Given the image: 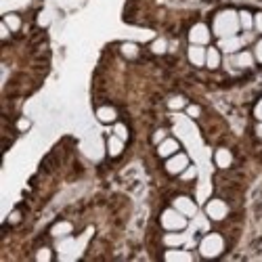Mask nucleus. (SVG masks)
Listing matches in <instances>:
<instances>
[{"label":"nucleus","instance_id":"nucleus-1","mask_svg":"<svg viewBox=\"0 0 262 262\" xmlns=\"http://www.w3.org/2000/svg\"><path fill=\"white\" fill-rule=\"evenodd\" d=\"M239 28H242L239 26V15L235 11H223V13H218L216 19H214V34L218 38L235 36Z\"/></svg>","mask_w":262,"mask_h":262},{"label":"nucleus","instance_id":"nucleus-5","mask_svg":"<svg viewBox=\"0 0 262 262\" xmlns=\"http://www.w3.org/2000/svg\"><path fill=\"white\" fill-rule=\"evenodd\" d=\"M206 212H208V216L212 218V221H223V218L229 214V208H227V204L221 202V200H212V202L206 206Z\"/></svg>","mask_w":262,"mask_h":262},{"label":"nucleus","instance_id":"nucleus-13","mask_svg":"<svg viewBox=\"0 0 262 262\" xmlns=\"http://www.w3.org/2000/svg\"><path fill=\"white\" fill-rule=\"evenodd\" d=\"M166 260L168 262H191L193 256L189 252H181V250H170L166 252Z\"/></svg>","mask_w":262,"mask_h":262},{"label":"nucleus","instance_id":"nucleus-21","mask_svg":"<svg viewBox=\"0 0 262 262\" xmlns=\"http://www.w3.org/2000/svg\"><path fill=\"white\" fill-rule=\"evenodd\" d=\"M122 53L128 59H135L139 55V49H137V45H133V42H126V45H122Z\"/></svg>","mask_w":262,"mask_h":262},{"label":"nucleus","instance_id":"nucleus-28","mask_svg":"<svg viewBox=\"0 0 262 262\" xmlns=\"http://www.w3.org/2000/svg\"><path fill=\"white\" fill-rule=\"evenodd\" d=\"M187 114H189L191 118H198V116H200V107H198V105H191V107H187Z\"/></svg>","mask_w":262,"mask_h":262},{"label":"nucleus","instance_id":"nucleus-29","mask_svg":"<svg viewBox=\"0 0 262 262\" xmlns=\"http://www.w3.org/2000/svg\"><path fill=\"white\" fill-rule=\"evenodd\" d=\"M254 28H256L258 32H262V13H258V15L254 17Z\"/></svg>","mask_w":262,"mask_h":262},{"label":"nucleus","instance_id":"nucleus-35","mask_svg":"<svg viewBox=\"0 0 262 262\" xmlns=\"http://www.w3.org/2000/svg\"><path fill=\"white\" fill-rule=\"evenodd\" d=\"M162 139H164V133H162V130H160V133L156 135V141H158V143H162Z\"/></svg>","mask_w":262,"mask_h":262},{"label":"nucleus","instance_id":"nucleus-15","mask_svg":"<svg viewBox=\"0 0 262 262\" xmlns=\"http://www.w3.org/2000/svg\"><path fill=\"white\" fill-rule=\"evenodd\" d=\"M231 61H233L235 68H250V65L254 63V59H252L250 53H239V55H235Z\"/></svg>","mask_w":262,"mask_h":262},{"label":"nucleus","instance_id":"nucleus-11","mask_svg":"<svg viewBox=\"0 0 262 262\" xmlns=\"http://www.w3.org/2000/svg\"><path fill=\"white\" fill-rule=\"evenodd\" d=\"M206 49L202 47V45H193L191 49H189V61L193 63V65H204L206 63Z\"/></svg>","mask_w":262,"mask_h":262},{"label":"nucleus","instance_id":"nucleus-23","mask_svg":"<svg viewBox=\"0 0 262 262\" xmlns=\"http://www.w3.org/2000/svg\"><path fill=\"white\" fill-rule=\"evenodd\" d=\"M166 49H168V45H166V40H162V38L151 45V51H154V53H166Z\"/></svg>","mask_w":262,"mask_h":262},{"label":"nucleus","instance_id":"nucleus-3","mask_svg":"<svg viewBox=\"0 0 262 262\" xmlns=\"http://www.w3.org/2000/svg\"><path fill=\"white\" fill-rule=\"evenodd\" d=\"M223 250H225V242H223V237L216 235V233L206 235L202 239V244H200V252H202L204 258H214V256L221 254Z\"/></svg>","mask_w":262,"mask_h":262},{"label":"nucleus","instance_id":"nucleus-31","mask_svg":"<svg viewBox=\"0 0 262 262\" xmlns=\"http://www.w3.org/2000/svg\"><path fill=\"white\" fill-rule=\"evenodd\" d=\"M256 59L262 63V40H260L258 45H256Z\"/></svg>","mask_w":262,"mask_h":262},{"label":"nucleus","instance_id":"nucleus-18","mask_svg":"<svg viewBox=\"0 0 262 262\" xmlns=\"http://www.w3.org/2000/svg\"><path fill=\"white\" fill-rule=\"evenodd\" d=\"M122 149H124V139H120L118 135L109 139V154L118 156V154H122Z\"/></svg>","mask_w":262,"mask_h":262},{"label":"nucleus","instance_id":"nucleus-9","mask_svg":"<svg viewBox=\"0 0 262 262\" xmlns=\"http://www.w3.org/2000/svg\"><path fill=\"white\" fill-rule=\"evenodd\" d=\"M218 47H221V51H225V53H235V51H239V49L244 47V38H237V36L221 38Z\"/></svg>","mask_w":262,"mask_h":262},{"label":"nucleus","instance_id":"nucleus-2","mask_svg":"<svg viewBox=\"0 0 262 262\" xmlns=\"http://www.w3.org/2000/svg\"><path fill=\"white\" fill-rule=\"evenodd\" d=\"M91 235H93V229L86 231V235H82L78 242H74V239H63V242H59V244H57V250L61 252V258L65 260V258H76V256H80V252L84 250L86 239H89Z\"/></svg>","mask_w":262,"mask_h":262},{"label":"nucleus","instance_id":"nucleus-22","mask_svg":"<svg viewBox=\"0 0 262 262\" xmlns=\"http://www.w3.org/2000/svg\"><path fill=\"white\" fill-rule=\"evenodd\" d=\"M5 24H7L11 30H15V32H17V30L21 28V19H19L17 15H7V17H5Z\"/></svg>","mask_w":262,"mask_h":262},{"label":"nucleus","instance_id":"nucleus-7","mask_svg":"<svg viewBox=\"0 0 262 262\" xmlns=\"http://www.w3.org/2000/svg\"><path fill=\"white\" fill-rule=\"evenodd\" d=\"M187 166H189V158L183 156V154L174 156V158H170V160L166 162V170H168L170 174H179V172H183Z\"/></svg>","mask_w":262,"mask_h":262},{"label":"nucleus","instance_id":"nucleus-6","mask_svg":"<svg viewBox=\"0 0 262 262\" xmlns=\"http://www.w3.org/2000/svg\"><path fill=\"white\" fill-rule=\"evenodd\" d=\"M189 40L193 42V45H208V40H210V32L204 24H198V26H193L191 34H189Z\"/></svg>","mask_w":262,"mask_h":262},{"label":"nucleus","instance_id":"nucleus-33","mask_svg":"<svg viewBox=\"0 0 262 262\" xmlns=\"http://www.w3.org/2000/svg\"><path fill=\"white\" fill-rule=\"evenodd\" d=\"M256 118H258V120L262 122V101H260V103L256 105Z\"/></svg>","mask_w":262,"mask_h":262},{"label":"nucleus","instance_id":"nucleus-17","mask_svg":"<svg viewBox=\"0 0 262 262\" xmlns=\"http://www.w3.org/2000/svg\"><path fill=\"white\" fill-rule=\"evenodd\" d=\"M97 118L101 122H114L116 120V109L114 107H101L97 112Z\"/></svg>","mask_w":262,"mask_h":262},{"label":"nucleus","instance_id":"nucleus-8","mask_svg":"<svg viewBox=\"0 0 262 262\" xmlns=\"http://www.w3.org/2000/svg\"><path fill=\"white\" fill-rule=\"evenodd\" d=\"M164 244L170 246V248H177V246H183V244H189V248L193 246L189 233H168L166 239H164Z\"/></svg>","mask_w":262,"mask_h":262},{"label":"nucleus","instance_id":"nucleus-16","mask_svg":"<svg viewBox=\"0 0 262 262\" xmlns=\"http://www.w3.org/2000/svg\"><path fill=\"white\" fill-rule=\"evenodd\" d=\"M206 65H208L210 70H216L218 65H221V55H218L216 49H210V51L206 53Z\"/></svg>","mask_w":262,"mask_h":262},{"label":"nucleus","instance_id":"nucleus-20","mask_svg":"<svg viewBox=\"0 0 262 262\" xmlns=\"http://www.w3.org/2000/svg\"><path fill=\"white\" fill-rule=\"evenodd\" d=\"M72 233V225L70 223H59L53 227V235L55 237H63V235H70Z\"/></svg>","mask_w":262,"mask_h":262},{"label":"nucleus","instance_id":"nucleus-25","mask_svg":"<svg viewBox=\"0 0 262 262\" xmlns=\"http://www.w3.org/2000/svg\"><path fill=\"white\" fill-rule=\"evenodd\" d=\"M36 258H38L40 262H47V260H51V250H40V252L36 254Z\"/></svg>","mask_w":262,"mask_h":262},{"label":"nucleus","instance_id":"nucleus-12","mask_svg":"<svg viewBox=\"0 0 262 262\" xmlns=\"http://www.w3.org/2000/svg\"><path fill=\"white\" fill-rule=\"evenodd\" d=\"M177 149H179V143L174 141V139H166V141H162L160 143V156L162 158H170L172 154H177Z\"/></svg>","mask_w":262,"mask_h":262},{"label":"nucleus","instance_id":"nucleus-26","mask_svg":"<svg viewBox=\"0 0 262 262\" xmlns=\"http://www.w3.org/2000/svg\"><path fill=\"white\" fill-rule=\"evenodd\" d=\"M193 177H195V168H193V166H191V168L187 166V168L183 170V179H185V181H191Z\"/></svg>","mask_w":262,"mask_h":262},{"label":"nucleus","instance_id":"nucleus-4","mask_svg":"<svg viewBox=\"0 0 262 262\" xmlns=\"http://www.w3.org/2000/svg\"><path fill=\"white\" fill-rule=\"evenodd\" d=\"M162 225L168 231H181V229L187 227V216L181 214L177 208H174V210H166L162 214Z\"/></svg>","mask_w":262,"mask_h":262},{"label":"nucleus","instance_id":"nucleus-19","mask_svg":"<svg viewBox=\"0 0 262 262\" xmlns=\"http://www.w3.org/2000/svg\"><path fill=\"white\" fill-rule=\"evenodd\" d=\"M239 26L250 32V30H252V26H254V17H252L248 11H242V13H239Z\"/></svg>","mask_w":262,"mask_h":262},{"label":"nucleus","instance_id":"nucleus-24","mask_svg":"<svg viewBox=\"0 0 262 262\" xmlns=\"http://www.w3.org/2000/svg\"><path fill=\"white\" fill-rule=\"evenodd\" d=\"M168 107L170 109H181V107H185V99L183 97H174V99L168 101Z\"/></svg>","mask_w":262,"mask_h":262},{"label":"nucleus","instance_id":"nucleus-10","mask_svg":"<svg viewBox=\"0 0 262 262\" xmlns=\"http://www.w3.org/2000/svg\"><path fill=\"white\" fill-rule=\"evenodd\" d=\"M174 208H177L181 214L189 216V218H193L195 214H198V208H195V204L189 198H179L177 202H174Z\"/></svg>","mask_w":262,"mask_h":262},{"label":"nucleus","instance_id":"nucleus-27","mask_svg":"<svg viewBox=\"0 0 262 262\" xmlns=\"http://www.w3.org/2000/svg\"><path fill=\"white\" fill-rule=\"evenodd\" d=\"M116 135H118L120 139H124V141H126V137H128V133H126V126L118 124V126H116Z\"/></svg>","mask_w":262,"mask_h":262},{"label":"nucleus","instance_id":"nucleus-30","mask_svg":"<svg viewBox=\"0 0 262 262\" xmlns=\"http://www.w3.org/2000/svg\"><path fill=\"white\" fill-rule=\"evenodd\" d=\"M9 30H11V28H9L7 24H0V36H3V38L9 36Z\"/></svg>","mask_w":262,"mask_h":262},{"label":"nucleus","instance_id":"nucleus-34","mask_svg":"<svg viewBox=\"0 0 262 262\" xmlns=\"http://www.w3.org/2000/svg\"><path fill=\"white\" fill-rule=\"evenodd\" d=\"M256 135L262 139V124H258V126H256Z\"/></svg>","mask_w":262,"mask_h":262},{"label":"nucleus","instance_id":"nucleus-14","mask_svg":"<svg viewBox=\"0 0 262 262\" xmlns=\"http://www.w3.org/2000/svg\"><path fill=\"white\" fill-rule=\"evenodd\" d=\"M214 160H216V166H218V168H229L231 162H233V158H231V154H229L227 149H218L216 156H214Z\"/></svg>","mask_w":262,"mask_h":262},{"label":"nucleus","instance_id":"nucleus-32","mask_svg":"<svg viewBox=\"0 0 262 262\" xmlns=\"http://www.w3.org/2000/svg\"><path fill=\"white\" fill-rule=\"evenodd\" d=\"M28 128H30V120H26V118L19 120V130H28Z\"/></svg>","mask_w":262,"mask_h":262}]
</instances>
